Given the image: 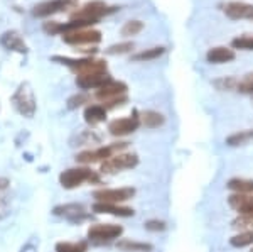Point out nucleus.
<instances>
[{
    "instance_id": "nucleus-23",
    "label": "nucleus",
    "mask_w": 253,
    "mask_h": 252,
    "mask_svg": "<svg viewBox=\"0 0 253 252\" xmlns=\"http://www.w3.org/2000/svg\"><path fill=\"white\" fill-rule=\"evenodd\" d=\"M138 119H140V122L145 125V127H150V129H156V127H159V125H162L166 122L164 115H162V113H159V112H156V110L142 112Z\"/></svg>"
},
{
    "instance_id": "nucleus-30",
    "label": "nucleus",
    "mask_w": 253,
    "mask_h": 252,
    "mask_svg": "<svg viewBox=\"0 0 253 252\" xmlns=\"http://www.w3.org/2000/svg\"><path fill=\"white\" fill-rule=\"evenodd\" d=\"M231 46L235 48V50H253V38L250 36H243V38H236L233 39V43H231Z\"/></svg>"
},
{
    "instance_id": "nucleus-4",
    "label": "nucleus",
    "mask_w": 253,
    "mask_h": 252,
    "mask_svg": "<svg viewBox=\"0 0 253 252\" xmlns=\"http://www.w3.org/2000/svg\"><path fill=\"white\" fill-rule=\"evenodd\" d=\"M54 61H59L61 64H66L71 68L78 76L81 75H93V73H105L107 71V63L103 59H93V58H84V59H71V58H63V56H54Z\"/></svg>"
},
{
    "instance_id": "nucleus-26",
    "label": "nucleus",
    "mask_w": 253,
    "mask_h": 252,
    "mask_svg": "<svg viewBox=\"0 0 253 252\" xmlns=\"http://www.w3.org/2000/svg\"><path fill=\"white\" fill-rule=\"evenodd\" d=\"M56 252H88V242H58Z\"/></svg>"
},
{
    "instance_id": "nucleus-19",
    "label": "nucleus",
    "mask_w": 253,
    "mask_h": 252,
    "mask_svg": "<svg viewBox=\"0 0 253 252\" xmlns=\"http://www.w3.org/2000/svg\"><path fill=\"white\" fill-rule=\"evenodd\" d=\"M10 180L9 178H0V220L9 215L10 206Z\"/></svg>"
},
{
    "instance_id": "nucleus-13",
    "label": "nucleus",
    "mask_w": 253,
    "mask_h": 252,
    "mask_svg": "<svg viewBox=\"0 0 253 252\" xmlns=\"http://www.w3.org/2000/svg\"><path fill=\"white\" fill-rule=\"evenodd\" d=\"M73 5L71 0H47V2L38 3L32 9V14L36 17H49L52 14H58L61 10H66V7Z\"/></svg>"
},
{
    "instance_id": "nucleus-14",
    "label": "nucleus",
    "mask_w": 253,
    "mask_h": 252,
    "mask_svg": "<svg viewBox=\"0 0 253 252\" xmlns=\"http://www.w3.org/2000/svg\"><path fill=\"white\" fill-rule=\"evenodd\" d=\"M54 215L58 217L66 218L69 222H81L88 217L86 210H84L83 205H78V203H68V205H59L54 208Z\"/></svg>"
},
{
    "instance_id": "nucleus-2",
    "label": "nucleus",
    "mask_w": 253,
    "mask_h": 252,
    "mask_svg": "<svg viewBox=\"0 0 253 252\" xmlns=\"http://www.w3.org/2000/svg\"><path fill=\"white\" fill-rule=\"evenodd\" d=\"M100 181L98 174L91 171L86 166H78V168H69L66 171L59 174V183L64 190H75L78 186L84 185V183Z\"/></svg>"
},
{
    "instance_id": "nucleus-3",
    "label": "nucleus",
    "mask_w": 253,
    "mask_h": 252,
    "mask_svg": "<svg viewBox=\"0 0 253 252\" xmlns=\"http://www.w3.org/2000/svg\"><path fill=\"white\" fill-rule=\"evenodd\" d=\"M12 105H14V108L20 113V115L27 117V119L34 117L38 105H36L34 90H32V87L27 83V81L26 83H20L19 88L15 90V93L12 95Z\"/></svg>"
},
{
    "instance_id": "nucleus-9",
    "label": "nucleus",
    "mask_w": 253,
    "mask_h": 252,
    "mask_svg": "<svg viewBox=\"0 0 253 252\" xmlns=\"http://www.w3.org/2000/svg\"><path fill=\"white\" fill-rule=\"evenodd\" d=\"M64 43L71 44V46H81V44H98L101 41V32L100 31H91V29H81V31H73L66 32L63 36Z\"/></svg>"
},
{
    "instance_id": "nucleus-10",
    "label": "nucleus",
    "mask_w": 253,
    "mask_h": 252,
    "mask_svg": "<svg viewBox=\"0 0 253 252\" xmlns=\"http://www.w3.org/2000/svg\"><path fill=\"white\" fill-rule=\"evenodd\" d=\"M140 125V119L137 115L133 117H124V119H117V120H112L108 124V131L112 136H117V137H124V136H128V134L135 132Z\"/></svg>"
},
{
    "instance_id": "nucleus-25",
    "label": "nucleus",
    "mask_w": 253,
    "mask_h": 252,
    "mask_svg": "<svg viewBox=\"0 0 253 252\" xmlns=\"http://www.w3.org/2000/svg\"><path fill=\"white\" fill-rule=\"evenodd\" d=\"M164 52H166V48H162V46L150 48V50H145V51H142V52H137V54H133L132 59L133 61H152V59L161 58Z\"/></svg>"
},
{
    "instance_id": "nucleus-7",
    "label": "nucleus",
    "mask_w": 253,
    "mask_h": 252,
    "mask_svg": "<svg viewBox=\"0 0 253 252\" xmlns=\"http://www.w3.org/2000/svg\"><path fill=\"white\" fill-rule=\"evenodd\" d=\"M117 7H108L105 2H101V0H93V2H88L84 3L81 9H78L73 14V19H86V20H96L100 17H103V15L107 14H112V12H115Z\"/></svg>"
},
{
    "instance_id": "nucleus-31",
    "label": "nucleus",
    "mask_w": 253,
    "mask_h": 252,
    "mask_svg": "<svg viewBox=\"0 0 253 252\" xmlns=\"http://www.w3.org/2000/svg\"><path fill=\"white\" fill-rule=\"evenodd\" d=\"M133 50V43H120V44H113L110 46L107 52L108 54H125V52Z\"/></svg>"
},
{
    "instance_id": "nucleus-1",
    "label": "nucleus",
    "mask_w": 253,
    "mask_h": 252,
    "mask_svg": "<svg viewBox=\"0 0 253 252\" xmlns=\"http://www.w3.org/2000/svg\"><path fill=\"white\" fill-rule=\"evenodd\" d=\"M126 144H128V142H113V144L101 146V148H98V149H88V151L76 154V161H78L80 164L103 162L118 152H124V149H126Z\"/></svg>"
},
{
    "instance_id": "nucleus-18",
    "label": "nucleus",
    "mask_w": 253,
    "mask_h": 252,
    "mask_svg": "<svg viewBox=\"0 0 253 252\" xmlns=\"http://www.w3.org/2000/svg\"><path fill=\"white\" fill-rule=\"evenodd\" d=\"M224 12L231 19H253V5L243 2H230L224 5Z\"/></svg>"
},
{
    "instance_id": "nucleus-6",
    "label": "nucleus",
    "mask_w": 253,
    "mask_h": 252,
    "mask_svg": "<svg viewBox=\"0 0 253 252\" xmlns=\"http://www.w3.org/2000/svg\"><path fill=\"white\" fill-rule=\"evenodd\" d=\"M124 234V227L115 223H95L88 229V239L95 244L112 242Z\"/></svg>"
},
{
    "instance_id": "nucleus-22",
    "label": "nucleus",
    "mask_w": 253,
    "mask_h": 252,
    "mask_svg": "<svg viewBox=\"0 0 253 252\" xmlns=\"http://www.w3.org/2000/svg\"><path fill=\"white\" fill-rule=\"evenodd\" d=\"M107 119V108L103 105H88L84 108V120L89 125H96Z\"/></svg>"
},
{
    "instance_id": "nucleus-34",
    "label": "nucleus",
    "mask_w": 253,
    "mask_h": 252,
    "mask_svg": "<svg viewBox=\"0 0 253 252\" xmlns=\"http://www.w3.org/2000/svg\"><path fill=\"white\" fill-rule=\"evenodd\" d=\"M144 225L149 232H162V230L167 229V223L162 220H149V222H145Z\"/></svg>"
},
{
    "instance_id": "nucleus-27",
    "label": "nucleus",
    "mask_w": 253,
    "mask_h": 252,
    "mask_svg": "<svg viewBox=\"0 0 253 252\" xmlns=\"http://www.w3.org/2000/svg\"><path fill=\"white\" fill-rule=\"evenodd\" d=\"M230 244L233 247H247V246H253V230H247V232H242L235 237L230 239Z\"/></svg>"
},
{
    "instance_id": "nucleus-20",
    "label": "nucleus",
    "mask_w": 253,
    "mask_h": 252,
    "mask_svg": "<svg viewBox=\"0 0 253 252\" xmlns=\"http://www.w3.org/2000/svg\"><path fill=\"white\" fill-rule=\"evenodd\" d=\"M206 59L213 64H221V63H228V61H233L235 59V52L233 50H228V48L218 46L213 48V50L208 51Z\"/></svg>"
},
{
    "instance_id": "nucleus-12",
    "label": "nucleus",
    "mask_w": 253,
    "mask_h": 252,
    "mask_svg": "<svg viewBox=\"0 0 253 252\" xmlns=\"http://www.w3.org/2000/svg\"><path fill=\"white\" fill-rule=\"evenodd\" d=\"M108 81H112V76L108 75V71L76 76V85H78L80 88H83V90H98V88H101L103 85H107Z\"/></svg>"
},
{
    "instance_id": "nucleus-11",
    "label": "nucleus",
    "mask_w": 253,
    "mask_h": 252,
    "mask_svg": "<svg viewBox=\"0 0 253 252\" xmlns=\"http://www.w3.org/2000/svg\"><path fill=\"white\" fill-rule=\"evenodd\" d=\"M126 95V85L124 81H108L107 85H103L101 88H98L95 97L98 100H101L105 103V101H110L113 99H118V97H124Z\"/></svg>"
},
{
    "instance_id": "nucleus-15",
    "label": "nucleus",
    "mask_w": 253,
    "mask_h": 252,
    "mask_svg": "<svg viewBox=\"0 0 253 252\" xmlns=\"http://www.w3.org/2000/svg\"><path fill=\"white\" fill-rule=\"evenodd\" d=\"M0 44H2L5 50L20 52V54H26V52L29 51L26 41L22 39V36H20L17 31H5L3 32V34L0 36Z\"/></svg>"
},
{
    "instance_id": "nucleus-33",
    "label": "nucleus",
    "mask_w": 253,
    "mask_h": 252,
    "mask_svg": "<svg viewBox=\"0 0 253 252\" xmlns=\"http://www.w3.org/2000/svg\"><path fill=\"white\" fill-rule=\"evenodd\" d=\"M88 101H89V97L84 95V93H80V95H75L68 100V107L69 108H78L83 103H88Z\"/></svg>"
},
{
    "instance_id": "nucleus-35",
    "label": "nucleus",
    "mask_w": 253,
    "mask_h": 252,
    "mask_svg": "<svg viewBox=\"0 0 253 252\" xmlns=\"http://www.w3.org/2000/svg\"><path fill=\"white\" fill-rule=\"evenodd\" d=\"M44 31L47 32V34H51V36H54V34H58V32H61V24L59 22H44Z\"/></svg>"
},
{
    "instance_id": "nucleus-21",
    "label": "nucleus",
    "mask_w": 253,
    "mask_h": 252,
    "mask_svg": "<svg viewBox=\"0 0 253 252\" xmlns=\"http://www.w3.org/2000/svg\"><path fill=\"white\" fill-rule=\"evenodd\" d=\"M117 247L124 252H152L154 246L147 242H137L132 241V239H122V241L117 242Z\"/></svg>"
},
{
    "instance_id": "nucleus-8",
    "label": "nucleus",
    "mask_w": 253,
    "mask_h": 252,
    "mask_svg": "<svg viewBox=\"0 0 253 252\" xmlns=\"http://www.w3.org/2000/svg\"><path fill=\"white\" fill-rule=\"evenodd\" d=\"M133 195H135V190L126 186V188H101V190H96L93 193L96 202L100 203H124L126 200H132Z\"/></svg>"
},
{
    "instance_id": "nucleus-17",
    "label": "nucleus",
    "mask_w": 253,
    "mask_h": 252,
    "mask_svg": "<svg viewBox=\"0 0 253 252\" xmlns=\"http://www.w3.org/2000/svg\"><path fill=\"white\" fill-rule=\"evenodd\" d=\"M231 208L238 210L240 215H248L253 212V195L247 193H235L228 198Z\"/></svg>"
},
{
    "instance_id": "nucleus-28",
    "label": "nucleus",
    "mask_w": 253,
    "mask_h": 252,
    "mask_svg": "<svg viewBox=\"0 0 253 252\" xmlns=\"http://www.w3.org/2000/svg\"><path fill=\"white\" fill-rule=\"evenodd\" d=\"M142 29H144V24H142L140 20H128V22H125L124 27H122V36L130 38V36L138 34Z\"/></svg>"
},
{
    "instance_id": "nucleus-24",
    "label": "nucleus",
    "mask_w": 253,
    "mask_h": 252,
    "mask_svg": "<svg viewBox=\"0 0 253 252\" xmlns=\"http://www.w3.org/2000/svg\"><path fill=\"white\" fill-rule=\"evenodd\" d=\"M228 188L233 190L235 193L253 195V180H245V178H233V180L228 181Z\"/></svg>"
},
{
    "instance_id": "nucleus-16",
    "label": "nucleus",
    "mask_w": 253,
    "mask_h": 252,
    "mask_svg": "<svg viewBox=\"0 0 253 252\" xmlns=\"http://www.w3.org/2000/svg\"><path fill=\"white\" fill-rule=\"evenodd\" d=\"M93 212L113 215V217H133V213H135L133 208H128V206H122L117 205V203H100V202H96L93 205Z\"/></svg>"
},
{
    "instance_id": "nucleus-32",
    "label": "nucleus",
    "mask_w": 253,
    "mask_h": 252,
    "mask_svg": "<svg viewBox=\"0 0 253 252\" xmlns=\"http://www.w3.org/2000/svg\"><path fill=\"white\" fill-rule=\"evenodd\" d=\"M236 88L243 93H253V73L247 75L245 78H242L236 83Z\"/></svg>"
},
{
    "instance_id": "nucleus-5",
    "label": "nucleus",
    "mask_w": 253,
    "mask_h": 252,
    "mask_svg": "<svg viewBox=\"0 0 253 252\" xmlns=\"http://www.w3.org/2000/svg\"><path fill=\"white\" fill-rule=\"evenodd\" d=\"M138 164V156L133 152H118L115 156H112L110 159L101 162V173L105 174H113L124 169H132Z\"/></svg>"
},
{
    "instance_id": "nucleus-29",
    "label": "nucleus",
    "mask_w": 253,
    "mask_h": 252,
    "mask_svg": "<svg viewBox=\"0 0 253 252\" xmlns=\"http://www.w3.org/2000/svg\"><path fill=\"white\" fill-rule=\"evenodd\" d=\"M250 137H253V132H238V134H233L226 139V144L228 146H240V144H245Z\"/></svg>"
}]
</instances>
